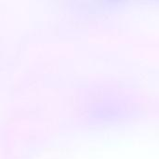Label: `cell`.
<instances>
[{
  "instance_id": "1",
  "label": "cell",
  "mask_w": 159,
  "mask_h": 159,
  "mask_svg": "<svg viewBox=\"0 0 159 159\" xmlns=\"http://www.w3.org/2000/svg\"><path fill=\"white\" fill-rule=\"evenodd\" d=\"M101 1L112 7H120L128 2V0H101Z\"/></svg>"
}]
</instances>
